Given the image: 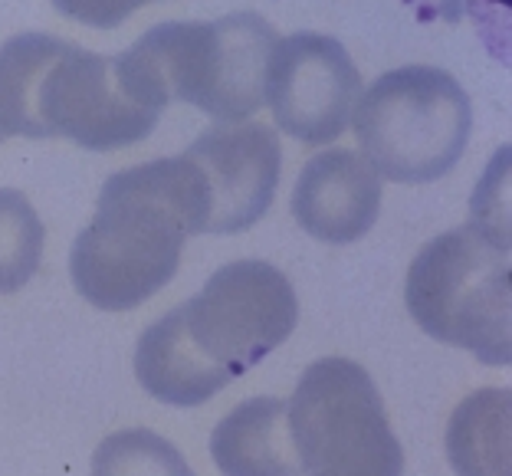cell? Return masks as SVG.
<instances>
[{
	"label": "cell",
	"mask_w": 512,
	"mask_h": 476,
	"mask_svg": "<svg viewBox=\"0 0 512 476\" xmlns=\"http://www.w3.org/2000/svg\"><path fill=\"white\" fill-rule=\"evenodd\" d=\"M184 158L204 204L201 234H240L270 211L283 171V148L270 125H214Z\"/></svg>",
	"instance_id": "cell-9"
},
{
	"label": "cell",
	"mask_w": 512,
	"mask_h": 476,
	"mask_svg": "<svg viewBox=\"0 0 512 476\" xmlns=\"http://www.w3.org/2000/svg\"><path fill=\"white\" fill-rule=\"evenodd\" d=\"M362 73L345 46L322 33H293L276 40L263 76V102L276 125L296 142H335L352 122Z\"/></svg>",
	"instance_id": "cell-8"
},
{
	"label": "cell",
	"mask_w": 512,
	"mask_h": 476,
	"mask_svg": "<svg viewBox=\"0 0 512 476\" xmlns=\"http://www.w3.org/2000/svg\"><path fill=\"white\" fill-rule=\"evenodd\" d=\"M493 4H506L509 7V0H493Z\"/></svg>",
	"instance_id": "cell-15"
},
{
	"label": "cell",
	"mask_w": 512,
	"mask_h": 476,
	"mask_svg": "<svg viewBox=\"0 0 512 476\" xmlns=\"http://www.w3.org/2000/svg\"><path fill=\"white\" fill-rule=\"evenodd\" d=\"M289 444L299 473L398 476L401 444L371 375L348 358H322L299 378L286 401Z\"/></svg>",
	"instance_id": "cell-6"
},
{
	"label": "cell",
	"mask_w": 512,
	"mask_h": 476,
	"mask_svg": "<svg viewBox=\"0 0 512 476\" xmlns=\"http://www.w3.org/2000/svg\"><path fill=\"white\" fill-rule=\"evenodd\" d=\"M211 457L224 473L289 476L299 463L289 444L286 401L256 398L230 411L211 434Z\"/></svg>",
	"instance_id": "cell-11"
},
{
	"label": "cell",
	"mask_w": 512,
	"mask_h": 476,
	"mask_svg": "<svg viewBox=\"0 0 512 476\" xmlns=\"http://www.w3.org/2000/svg\"><path fill=\"white\" fill-rule=\"evenodd\" d=\"M470 129V96L437 66L391 69L375 79L355 112L368 165L401 184L444 178L467 148Z\"/></svg>",
	"instance_id": "cell-5"
},
{
	"label": "cell",
	"mask_w": 512,
	"mask_h": 476,
	"mask_svg": "<svg viewBox=\"0 0 512 476\" xmlns=\"http://www.w3.org/2000/svg\"><path fill=\"white\" fill-rule=\"evenodd\" d=\"M145 4H151V0H53V7L60 10L63 17L79 20L96 30L122 27V23Z\"/></svg>",
	"instance_id": "cell-14"
},
{
	"label": "cell",
	"mask_w": 512,
	"mask_h": 476,
	"mask_svg": "<svg viewBox=\"0 0 512 476\" xmlns=\"http://www.w3.org/2000/svg\"><path fill=\"white\" fill-rule=\"evenodd\" d=\"M381 211V181L365 155L332 148L306 161L296 188L293 214L309 237L322 243H355L375 227Z\"/></svg>",
	"instance_id": "cell-10"
},
{
	"label": "cell",
	"mask_w": 512,
	"mask_h": 476,
	"mask_svg": "<svg viewBox=\"0 0 512 476\" xmlns=\"http://www.w3.org/2000/svg\"><path fill=\"white\" fill-rule=\"evenodd\" d=\"M276 30L260 14L158 23L125 50L145 83L165 99L191 102L217 122H243L263 109L266 60Z\"/></svg>",
	"instance_id": "cell-3"
},
{
	"label": "cell",
	"mask_w": 512,
	"mask_h": 476,
	"mask_svg": "<svg viewBox=\"0 0 512 476\" xmlns=\"http://www.w3.org/2000/svg\"><path fill=\"white\" fill-rule=\"evenodd\" d=\"M296 322V289L276 266L227 263L194 299L145 329L135 348L138 385L174 408H197L260 365Z\"/></svg>",
	"instance_id": "cell-1"
},
{
	"label": "cell",
	"mask_w": 512,
	"mask_h": 476,
	"mask_svg": "<svg viewBox=\"0 0 512 476\" xmlns=\"http://www.w3.org/2000/svg\"><path fill=\"white\" fill-rule=\"evenodd\" d=\"M0 142H4V132H0Z\"/></svg>",
	"instance_id": "cell-16"
},
{
	"label": "cell",
	"mask_w": 512,
	"mask_h": 476,
	"mask_svg": "<svg viewBox=\"0 0 512 476\" xmlns=\"http://www.w3.org/2000/svg\"><path fill=\"white\" fill-rule=\"evenodd\" d=\"M46 230L33 204L14 188H0V296L23 289L40 270Z\"/></svg>",
	"instance_id": "cell-13"
},
{
	"label": "cell",
	"mask_w": 512,
	"mask_h": 476,
	"mask_svg": "<svg viewBox=\"0 0 512 476\" xmlns=\"http://www.w3.org/2000/svg\"><path fill=\"white\" fill-rule=\"evenodd\" d=\"M404 303L430 339L473 352L486 365L512 362L509 243L483 227H457L411 263Z\"/></svg>",
	"instance_id": "cell-4"
},
{
	"label": "cell",
	"mask_w": 512,
	"mask_h": 476,
	"mask_svg": "<svg viewBox=\"0 0 512 476\" xmlns=\"http://www.w3.org/2000/svg\"><path fill=\"white\" fill-rule=\"evenodd\" d=\"M509 391L470 394L450 417L447 457L460 473H509Z\"/></svg>",
	"instance_id": "cell-12"
},
{
	"label": "cell",
	"mask_w": 512,
	"mask_h": 476,
	"mask_svg": "<svg viewBox=\"0 0 512 476\" xmlns=\"http://www.w3.org/2000/svg\"><path fill=\"white\" fill-rule=\"evenodd\" d=\"M201 227V191L184 155L112 174L69 253L79 296L106 312L148 303L174 280L184 243Z\"/></svg>",
	"instance_id": "cell-2"
},
{
	"label": "cell",
	"mask_w": 512,
	"mask_h": 476,
	"mask_svg": "<svg viewBox=\"0 0 512 476\" xmlns=\"http://www.w3.org/2000/svg\"><path fill=\"white\" fill-rule=\"evenodd\" d=\"M165 109L125 53L99 56L63 40L40 76L37 138L63 135L89 152H112L145 142Z\"/></svg>",
	"instance_id": "cell-7"
}]
</instances>
